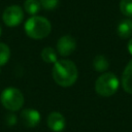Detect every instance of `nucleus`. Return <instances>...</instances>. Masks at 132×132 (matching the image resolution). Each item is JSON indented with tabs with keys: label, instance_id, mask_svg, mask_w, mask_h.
<instances>
[{
	"label": "nucleus",
	"instance_id": "1",
	"mask_svg": "<svg viewBox=\"0 0 132 132\" xmlns=\"http://www.w3.org/2000/svg\"><path fill=\"white\" fill-rule=\"evenodd\" d=\"M54 80L61 87H70L77 79V68L70 60H59L54 64L52 70Z\"/></svg>",
	"mask_w": 132,
	"mask_h": 132
},
{
	"label": "nucleus",
	"instance_id": "2",
	"mask_svg": "<svg viewBox=\"0 0 132 132\" xmlns=\"http://www.w3.org/2000/svg\"><path fill=\"white\" fill-rule=\"evenodd\" d=\"M52 30L51 23L47 19L39 15L31 16L25 24L26 34L33 39H42L46 37Z\"/></svg>",
	"mask_w": 132,
	"mask_h": 132
},
{
	"label": "nucleus",
	"instance_id": "3",
	"mask_svg": "<svg viewBox=\"0 0 132 132\" xmlns=\"http://www.w3.org/2000/svg\"><path fill=\"white\" fill-rule=\"evenodd\" d=\"M119 88V79L112 72H106L101 74L96 82L95 90L97 94L102 97H109L113 95Z\"/></svg>",
	"mask_w": 132,
	"mask_h": 132
},
{
	"label": "nucleus",
	"instance_id": "4",
	"mask_svg": "<svg viewBox=\"0 0 132 132\" xmlns=\"http://www.w3.org/2000/svg\"><path fill=\"white\" fill-rule=\"evenodd\" d=\"M0 101L6 109L10 111H16L24 105V96L19 89L10 87L2 91L0 95Z\"/></svg>",
	"mask_w": 132,
	"mask_h": 132
},
{
	"label": "nucleus",
	"instance_id": "5",
	"mask_svg": "<svg viewBox=\"0 0 132 132\" xmlns=\"http://www.w3.org/2000/svg\"><path fill=\"white\" fill-rule=\"evenodd\" d=\"M3 22L8 27H15L20 25L24 19V11L18 5H11L5 8L2 14Z\"/></svg>",
	"mask_w": 132,
	"mask_h": 132
},
{
	"label": "nucleus",
	"instance_id": "6",
	"mask_svg": "<svg viewBox=\"0 0 132 132\" xmlns=\"http://www.w3.org/2000/svg\"><path fill=\"white\" fill-rule=\"evenodd\" d=\"M75 46L76 43L74 38L70 35H64L57 42V52L62 57H67L74 52Z\"/></svg>",
	"mask_w": 132,
	"mask_h": 132
},
{
	"label": "nucleus",
	"instance_id": "7",
	"mask_svg": "<svg viewBox=\"0 0 132 132\" xmlns=\"http://www.w3.org/2000/svg\"><path fill=\"white\" fill-rule=\"evenodd\" d=\"M46 124H47V127L52 131L61 132L64 130V128L66 126V121H65V118L62 113H60L58 111H53L48 114L47 120H46Z\"/></svg>",
	"mask_w": 132,
	"mask_h": 132
},
{
	"label": "nucleus",
	"instance_id": "8",
	"mask_svg": "<svg viewBox=\"0 0 132 132\" xmlns=\"http://www.w3.org/2000/svg\"><path fill=\"white\" fill-rule=\"evenodd\" d=\"M21 121L25 127L33 128L36 127L40 122V114L36 109L26 108L21 113Z\"/></svg>",
	"mask_w": 132,
	"mask_h": 132
},
{
	"label": "nucleus",
	"instance_id": "9",
	"mask_svg": "<svg viewBox=\"0 0 132 132\" xmlns=\"http://www.w3.org/2000/svg\"><path fill=\"white\" fill-rule=\"evenodd\" d=\"M122 86L125 92L132 94V59L126 65L122 75Z\"/></svg>",
	"mask_w": 132,
	"mask_h": 132
},
{
	"label": "nucleus",
	"instance_id": "10",
	"mask_svg": "<svg viewBox=\"0 0 132 132\" xmlns=\"http://www.w3.org/2000/svg\"><path fill=\"white\" fill-rule=\"evenodd\" d=\"M117 33L123 39L131 37L132 36V19L122 20L118 25Z\"/></svg>",
	"mask_w": 132,
	"mask_h": 132
},
{
	"label": "nucleus",
	"instance_id": "11",
	"mask_svg": "<svg viewBox=\"0 0 132 132\" xmlns=\"http://www.w3.org/2000/svg\"><path fill=\"white\" fill-rule=\"evenodd\" d=\"M108 65H109V63H108L107 59L102 55L96 56L93 60V67L96 71L103 72L108 68Z\"/></svg>",
	"mask_w": 132,
	"mask_h": 132
},
{
	"label": "nucleus",
	"instance_id": "12",
	"mask_svg": "<svg viewBox=\"0 0 132 132\" xmlns=\"http://www.w3.org/2000/svg\"><path fill=\"white\" fill-rule=\"evenodd\" d=\"M41 59L45 63H56L58 61L57 59V52L53 47H44L41 52Z\"/></svg>",
	"mask_w": 132,
	"mask_h": 132
},
{
	"label": "nucleus",
	"instance_id": "13",
	"mask_svg": "<svg viewBox=\"0 0 132 132\" xmlns=\"http://www.w3.org/2000/svg\"><path fill=\"white\" fill-rule=\"evenodd\" d=\"M24 6H25V10L32 15L36 14L41 8L39 0H26L24 3Z\"/></svg>",
	"mask_w": 132,
	"mask_h": 132
},
{
	"label": "nucleus",
	"instance_id": "14",
	"mask_svg": "<svg viewBox=\"0 0 132 132\" xmlns=\"http://www.w3.org/2000/svg\"><path fill=\"white\" fill-rule=\"evenodd\" d=\"M10 57V50L8 45L0 42V67L5 65Z\"/></svg>",
	"mask_w": 132,
	"mask_h": 132
},
{
	"label": "nucleus",
	"instance_id": "15",
	"mask_svg": "<svg viewBox=\"0 0 132 132\" xmlns=\"http://www.w3.org/2000/svg\"><path fill=\"white\" fill-rule=\"evenodd\" d=\"M120 10L124 15L132 18V0H121Z\"/></svg>",
	"mask_w": 132,
	"mask_h": 132
},
{
	"label": "nucleus",
	"instance_id": "16",
	"mask_svg": "<svg viewBox=\"0 0 132 132\" xmlns=\"http://www.w3.org/2000/svg\"><path fill=\"white\" fill-rule=\"evenodd\" d=\"M39 2L44 9H54L58 5L59 0H39Z\"/></svg>",
	"mask_w": 132,
	"mask_h": 132
},
{
	"label": "nucleus",
	"instance_id": "17",
	"mask_svg": "<svg viewBox=\"0 0 132 132\" xmlns=\"http://www.w3.org/2000/svg\"><path fill=\"white\" fill-rule=\"evenodd\" d=\"M127 47H128V51H129V53L132 55V38L129 40V42H128V45H127Z\"/></svg>",
	"mask_w": 132,
	"mask_h": 132
},
{
	"label": "nucleus",
	"instance_id": "18",
	"mask_svg": "<svg viewBox=\"0 0 132 132\" xmlns=\"http://www.w3.org/2000/svg\"><path fill=\"white\" fill-rule=\"evenodd\" d=\"M1 31H2V29H1V26H0V35H1Z\"/></svg>",
	"mask_w": 132,
	"mask_h": 132
}]
</instances>
